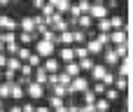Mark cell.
<instances>
[{
  "instance_id": "c3c4849f",
  "label": "cell",
  "mask_w": 133,
  "mask_h": 112,
  "mask_svg": "<svg viewBox=\"0 0 133 112\" xmlns=\"http://www.w3.org/2000/svg\"><path fill=\"white\" fill-rule=\"evenodd\" d=\"M0 82H2V70H0Z\"/></svg>"
},
{
  "instance_id": "44dd1931",
  "label": "cell",
  "mask_w": 133,
  "mask_h": 112,
  "mask_svg": "<svg viewBox=\"0 0 133 112\" xmlns=\"http://www.w3.org/2000/svg\"><path fill=\"white\" fill-rule=\"evenodd\" d=\"M94 110L96 112H110V103L101 96V98H96V103H94Z\"/></svg>"
},
{
  "instance_id": "277c9868",
  "label": "cell",
  "mask_w": 133,
  "mask_h": 112,
  "mask_svg": "<svg viewBox=\"0 0 133 112\" xmlns=\"http://www.w3.org/2000/svg\"><path fill=\"white\" fill-rule=\"evenodd\" d=\"M19 28V21H14L9 14H0V30L2 33H14Z\"/></svg>"
},
{
  "instance_id": "ba28073f",
  "label": "cell",
  "mask_w": 133,
  "mask_h": 112,
  "mask_svg": "<svg viewBox=\"0 0 133 112\" xmlns=\"http://www.w3.org/2000/svg\"><path fill=\"white\" fill-rule=\"evenodd\" d=\"M117 63H119V58H117L115 49L112 47H105V51H103V65L110 68V65H117Z\"/></svg>"
},
{
  "instance_id": "7bdbcfd3",
  "label": "cell",
  "mask_w": 133,
  "mask_h": 112,
  "mask_svg": "<svg viewBox=\"0 0 133 112\" xmlns=\"http://www.w3.org/2000/svg\"><path fill=\"white\" fill-rule=\"evenodd\" d=\"M5 65H7V54L0 51V70H5Z\"/></svg>"
},
{
  "instance_id": "d4e9b609",
  "label": "cell",
  "mask_w": 133,
  "mask_h": 112,
  "mask_svg": "<svg viewBox=\"0 0 133 112\" xmlns=\"http://www.w3.org/2000/svg\"><path fill=\"white\" fill-rule=\"evenodd\" d=\"M112 49H115V54H117V58H119V61L129 58V44H119V47H112Z\"/></svg>"
},
{
  "instance_id": "74e56055",
  "label": "cell",
  "mask_w": 133,
  "mask_h": 112,
  "mask_svg": "<svg viewBox=\"0 0 133 112\" xmlns=\"http://www.w3.org/2000/svg\"><path fill=\"white\" fill-rule=\"evenodd\" d=\"M77 7H79V12H82V14H89L91 2H89V0H79V2H77Z\"/></svg>"
},
{
  "instance_id": "4316f807",
  "label": "cell",
  "mask_w": 133,
  "mask_h": 112,
  "mask_svg": "<svg viewBox=\"0 0 133 112\" xmlns=\"http://www.w3.org/2000/svg\"><path fill=\"white\" fill-rule=\"evenodd\" d=\"M23 96H26L23 87H19V84H12V94H9V98H14V101H21Z\"/></svg>"
},
{
  "instance_id": "d590c367",
  "label": "cell",
  "mask_w": 133,
  "mask_h": 112,
  "mask_svg": "<svg viewBox=\"0 0 133 112\" xmlns=\"http://www.w3.org/2000/svg\"><path fill=\"white\" fill-rule=\"evenodd\" d=\"M51 91H54V96H56V98H65V87L54 84V87H51Z\"/></svg>"
},
{
  "instance_id": "ee69618b",
  "label": "cell",
  "mask_w": 133,
  "mask_h": 112,
  "mask_svg": "<svg viewBox=\"0 0 133 112\" xmlns=\"http://www.w3.org/2000/svg\"><path fill=\"white\" fill-rule=\"evenodd\" d=\"M35 112H51L47 105H40V108H35Z\"/></svg>"
},
{
  "instance_id": "5bb4252c",
  "label": "cell",
  "mask_w": 133,
  "mask_h": 112,
  "mask_svg": "<svg viewBox=\"0 0 133 112\" xmlns=\"http://www.w3.org/2000/svg\"><path fill=\"white\" fill-rule=\"evenodd\" d=\"M54 44L72 47V33H70V30H65V33H58V35H56V40H54Z\"/></svg>"
},
{
  "instance_id": "e575fe53",
  "label": "cell",
  "mask_w": 133,
  "mask_h": 112,
  "mask_svg": "<svg viewBox=\"0 0 133 112\" xmlns=\"http://www.w3.org/2000/svg\"><path fill=\"white\" fill-rule=\"evenodd\" d=\"M19 75H21V77H28V80H30V77H33V68H30L28 63H21V68H19Z\"/></svg>"
},
{
  "instance_id": "2e32d148",
  "label": "cell",
  "mask_w": 133,
  "mask_h": 112,
  "mask_svg": "<svg viewBox=\"0 0 133 112\" xmlns=\"http://www.w3.org/2000/svg\"><path fill=\"white\" fill-rule=\"evenodd\" d=\"M129 75H131V58H124V61L119 63V73H117V77L129 80Z\"/></svg>"
},
{
  "instance_id": "52a82bcc",
  "label": "cell",
  "mask_w": 133,
  "mask_h": 112,
  "mask_svg": "<svg viewBox=\"0 0 133 112\" xmlns=\"http://www.w3.org/2000/svg\"><path fill=\"white\" fill-rule=\"evenodd\" d=\"M40 37L35 35V33H19L16 35V44L19 47H28V44H33V42H37Z\"/></svg>"
},
{
  "instance_id": "9a60e30c",
  "label": "cell",
  "mask_w": 133,
  "mask_h": 112,
  "mask_svg": "<svg viewBox=\"0 0 133 112\" xmlns=\"http://www.w3.org/2000/svg\"><path fill=\"white\" fill-rule=\"evenodd\" d=\"M63 73H65L70 80H72V77H79V75H82V70H79L77 61H72V63H65V70H63Z\"/></svg>"
},
{
  "instance_id": "1f68e13d",
  "label": "cell",
  "mask_w": 133,
  "mask_h": 112,
  "mask_svg": "<svg viewBox=\"0 0 133 112\" xmlns=\"http://www.w3.org/2000/svg\"><path fill=\"white\" fill-rule=\"evenodd\" d=\"M16 51H19V44H16V40L5 44V54H7V56H16Z\"/></svg>"
},
{
  "instance_id": "ab89813d",
  "label": "cell",
  "mask_w": 133,
  "mask_h": 112,
  "mask_svg": "<svg viewBox=\"0 0 133 112\" xmlns=\"http://www.w3.org/2000/svg\"><path fill=\"white\" fill-rule=\"evenodd\" d=\"M21 108V112H35V105L33 103H23V105H19Z\"/></svg>"
},
{
  "instance_id": "f6af8a7d",
  "label": "cell",
  "mask_w": 133,
  "mask_h": 112,
  "mask_svg": "<svg viewBox=\"0 0 133 112\" xmlns=\"http://www.w3.org/2000/svg\"><path fill=\"white\" fill-rule=\"evenodd\" d=\"M7 112H21V108H19V105H12V108H9Z\"/></svg>"
},
{
  "instance_id": "b9f144b4",
  "label": "cell",
  "mask_w": 133,
  "mask_h": 112,
  "mask_svg": "<svg viewBox=\"0 0 133 112\" xmlns=\"http://www.w3.org/2000/svg\"><path fill=\"white\" fill-rule=\"evenodd\" d=\"M65 108H68V112H79V105H77L75 101H70V103H68Z\"/></svg>"
},
{
  "instance_id": "7a4b0ae2",
  "label": "cell",
  "mask_w": 133,
  "mask_h": 112,
  "mask_svg": "<svg viewBox=\"0 0 133 112\" xmlns=\"http://www.w3.org/2000/svg\"><path fill=\"white\" fill-rule=\"evenodd\" d=\"M54 51H56V44H54V42L42 40V37L35 42V54H37L40 58H51V56H54Z\"/></svg>"
},
{
  "instance_id": "603a6c76",
  "label": "cell",
  "mask_w": 133,
  "mask_h": 112,
  "mask_svg": "<svg viewBox=\"0 0 133 112\" xmlns=\"http://www.w3.org/2000/svg\"><path fill=\"white\" fill-rule=\"evenodd\" d=\"M103 98H105L108 103H112V101H117V98H122V94H119L117 89H112V87H108V89H105V94H103Z\"/></svg>"
},
{
  "instance_id": "7c38bea8",
  "label": "cell",
  "mask_w": 133,
  "mask_h": 112,
  "mask_svg": "<svg viewBox=\"0 0 133 112\" xmlns=\"http://www.w3.org/2000/svg\"><path fill=\"white\" fill-rule=\"evenodd\" d=\"M58 65H61V63H58L56 58H44V61H42V70H44L47 75H56V73H58Z\"/></svg>"
},
{
  "instance_id": "f35d334b",
  "label": "cell",
  "mask_w": 133,
  "mask_h": 112,
  "mask_svg": "<svg viewBox=\"0 0 133 112\" xmlns=\"http://www.w3.org/2000/svg\"><path fill=\"white\" fill-rule=\"evenodd\" d=\"M91 91H94V94H96V96H98V98H101V96H103V94H105V87H103V84H101V82H96V84H94V89H91Z\"/></svg>"
},
{
  "instance_id": "bcb514c9",
  "label": "cell",
  "mask_w": 133,
  "mask_h": 112,
  "mask_svg": "<svg viewBox=\"0 0 133 112\" xmlns=\"http://www.w3.org/2000/svg\"><path fill=\"white\" fill-rule=\"evenodd\" d=\"M54 112H68V108L63 105V108H58V110H54Z\"/></svg>"
},
{
  "instance_id": "f546056e",
  "label": "cell",
  "mask_w": 133,
  "mask_h": 112,
  "mask_svg": "<svg viewBox=\"0 0 133 112\" xmlns=\"http://www.w3.org/2000/svg\"><path fill=\"white\" fill-rule=\"evenodd\" d=\"M30 54H33V51H30V49H28V47H19V51H16V58H19V61H21V63H26V61H28V56H30Z\"/></svg>"
},
{
  "instance_id": "8992f818",
  "label": "cell",
  "mask_w": 133,
  "mask_h": 112,
  "mask_svg": "<svg viewBox=\"0 0 133 112\" xmlns=\"http://www.w3.org/2000/svg\"><path fill=\"white\" fill-rule=\"evenodd\" d=\"M110 42H112L115 47L129 44V33H126V30H110Z\"/></svg>"
},
{
  "instance_id": "f1b7e54d",
  "label": "cell",
  "mask_w": 133,
  "mask_h": 112,
  "mask_svg": "<svg viewBox=\"0 0 133 112\" xmlns=\"http://www.w3.org/2000/svg\"><path fill=\"white\" fill-rule=\"evenodd\" d=\"M9 94H12V84L0 82V101H7V98H9Z\"/></svg>"
},
{
  "instance_id": "e0dca14e",
  "label": "cell",
  "mask_w": 133,
  "mask_h": 112,
  "mask_svg": "<svg viewBox=\"0 0 133 112\" xmlns=\"http://www.w3.org/2000/svg\"><path fill=\"white\" fill-rule=\"evenodd\" d=\"M33 77H35V80H33L35 84H40V87H47V73L42 70V65L33 70Z\"/></svg>"
},
{
  "instance_id": "4dcf8cb0",
  "label": "cell",
  "mask_w": 133,
  "mask_h": 112,
  "mask_svg": "<svg viewBox=\"0 0 133 112\" xmlns=\"http://www.w3.org/2000/svg\"><path fill=\"white\" fill-rule=\"evenodd\" d=\"M26 63H28V65H30L33 70H35V68H40V65H42V58H40V56H37V54L33 51V54L28 56V61H26Z\"/></svg>"
},
{
  "instance_id": "8fae6325",
  "label": "cell",
  "mask_w": 133,
  "mask_h": 112,
  "mask_svg": "<svg viewBox=\"0 0 133 112\" xmlns=\"http://www.w3.org/2000/svg\"><path fill=\"white\" fill-rule=\"evenodd\" d=\"M19 28H21V33H35V21H33V16H21V21H19Z\"/></svg>"
},
{
  "instance_id": "3957f363",
  "label": "cell",
  "mask_w": 133,
  "mask_h": 112,
  "mask_svg": "<svg viewBox=\"0 0 133 112\" xmlns=\"http://www.w3.org/2000/svg\"><path fill=\"white\" fill-rule=\"evenodd\" d=\"M108 7L103 5V2H91V7H89V16L94 19V21H101V19H108Z\"/></svg>"
},
{
  "instance_id": "484cf974",
  "label": "cell",
  "mask_w": 133,
  "mask_h": 112,
  "mask_svg": "<svg viewBox=\"0 0 133 112\" xmlns=\"http://www.w3.org/2000/svg\"><path fill=\"white\" fill-rule=\"evenodd\" d=\"M126 87H129V80H124V77H115L112 89H117L119 94H124V91H126Z\"/></svg>"
},
{
  "instance_id": "83f0119b",
  "label": "cell",
  "mask_w": 133,
  "mask_h": 112,
  "mask_svg": "<svg viewBox=\"0 0 133 112\" xmlns=\"http://www.w3.org/2000/svg\"><path fill=\"white\" fill-rule=\"evenodd\" d=\"M94 40H96V42L105 49V47L110 44V33H96V37H94Z\"/></svg>"
},
{
  "instance_id": "f907efd6",
  "label": "cell",
  "mask_w": 133,
  "mask_h": 112,
  "mask_svg": "<svg viewBox=\"0 0 133 112\" xmlns=\"http://www.w3.org/2000/svg\"><path fill=\"white\" fill-rule=\"evenodd\" d=\"M91 112H96V110H91Z\"/></svg>"
},
{
  "instance_id": "ffe728a7",
  "label": "cell",
  "mask_w": 133,
  "mask_h": 112,
  "mask_svg": "<svg viewBox=\"0 0 133 112\" xmlns=\"http://www.w3.org/2000/svg\"><path fill=\"white\" fill-rule=\"evenodd\" d=\"M19 68H21V61H19L16 56H7V65H5V70H12V73L19 75Z\"/></svg>"
},
{
  "instance_id": "836d02e7",
  "label": "cell",
  "mask_w": 133,
  "mask_h": 112,
  "mask_svg": "<svg viewBox=\"0 0 133 112\" xmlns=\"http://www.w3.org/2000/svg\"><path fill=\"white\" fill-rule=\"evenodd\" d=\"M72 54H75V58H77V61H82V58H89V54H87L84 44H82V47H75V49H72Z\"/></svg>"
},
{
  "instance_id": "6da1fadb",
  "label": "cell",
  "mask_w": 133,
  "mask_h": 112,
  "mask_svg": "<svg viewBox=\"0 0 133 112\" xmlns=\"http://www.w3.org/2000/svg\"><path fill=\"white\" fill-rule=\"evenodd\" d=\"M89 89V77H72V82L65 87V96H77V94H84Z\"/></svg>"
},
{
  "instance_id": "5b68a950",
  "label": "cell",
  "mask_w": 133,
  "mask_h": 112,
  "mask_svg": "<svg viewBox=\"0 0 133 112\" xmlns=\"http://www.w3.org/2000/svg\"><path fill=\"white\" fill-rule=\"evenodd\" d=\"M23 91H26V96L33 98V101H40V98L44 96V87H40V84H35V82H30Z\"/></svg>"
},
{
  "instance_id": "7402d4cb",
  "label": "cell",
  "mask_w": 133,
  "mask_h": 112,
  "mask_svg": "<svg viewBox=\"0 0 133 112\" xmlns=\"http://www.w3.org/2000/svg\"><path fill=\"white\" fill-rule=\"evenodd\" d=\"M94 63H96V61H94L91 56H89V58H82V61H77V65H79V70H82V73H91Z\"/></svg>"
},
{
  "instance_id": "ac0fdd59",
  "label": "cell",
  "mask_w": 133,
  "mask_h": 112,
  "mask_svg": "<svg viewBox=\"0 0 133 112\" xmlns=\"http://www.w3.org/2000/svg\"><path fill=\"white\" fill-rule=\"evenodd\" d=\"M96 98H98V96H96V94H94L91 89H87V91L82 94V105H84V108H94Z\"/></svg>"
},
{
  "instance_id": "7dc6e473",
  "label": "cell",
  "mask_w": 133,
  "mask_h": 112,
  "mask_svg": "<svg viewBox=\"0 0 133 112\" xmlns=\"http://www.w3.org/2000/svg\"><path fill=\"white\" fill-rule=\"evenodd\" d=\"M2 103H5V101H0V110H2Z\"/></svg>"
},
{
  "instance_id": "60d3db41",
  "label": "cell",
  "mask_w": 133,
  "mask_h": 112,
  "mask_svg": "<svg viewBox=\"0 0 133 112\" xmlns=\"http://www.w3.org/2000/svg\"><path fill=\"white\" fill-rule=\"evenodd\" d=\"M44 5H47L44 0H33V7H35L37 12H42V9H44Z\"/></svg>"
},
{
  "instance_id": "d6a6232c",
  "label": "cell",
  "mask_w": 133,
  "mask_h": 112,
  "mask_svg": "<svg viewBox=\"0 0 133 112\" xmlns=\"http://www.w3.org/2000/svg\"><path fill=\"white\" fill-rule=\"evenodd\" d=\"M96 30H98V33H110V23H108V19L96 21Z\"/></svg>"
},
{
  "instance_id": "9c48e42d",
  "label": "cell",
  "mask_w": 133,
  "mask_h": 112,
  "mask_svg": "<svg viewBox=\"0 0 133 112\" xmlns=\"http://www.w3.org/2000/svg\"><path fill=\"white\" fill-rule=\"evenodd\" d=\"M70 5H72L70 0H51V7H54V12H56V14H63V16L68 14Z\"/></svg>"
},
{
  "instance_id": "4fadbf2b",
  "label": "cell",
  "mask_w": 133,
  "mask_h": 112,
  "mask_svg": "<svg viewBox=\"0 0 133 112\" xmlns=\"http://www.w3.org/2000/svg\"><path fill=\"white\" fill-rule=\"evenodd\" d=\"M105 75H108V68H105L103 63H94V68H91V77H89V80H96V82H101Z\"/></svg>"
},
{
  "instance_id": "30bf717a",
  "label": "cell",
  "mask_w": 133,
  "mask_h": 112,
  "mask_svg": "<svg viewBox=\"0 0 133 112\" xmlns=\"http://www.w3.org/2000/svg\"><path fill=\"white\" fill-rule=\"evenodd\" d=\"M108 23H110V30H124V23H126V19H124L122 14H112V16L108 19Z\"/></svg>"
},
{
  "instance_id": "816d5d0a",
  "label": "cell",
  "mask_w": 133,
  "mask_h": 112,
  "mask_svg": "<svg viewBox=\"0 0 133 112\" xmlns=\"http://www.w3.org/2000/svg\"><path fill=\"white\" fill-rule=\"evenodd\" d=\"M0 33H2V30H0Z\"/></svg>"
},
{
  "instance_id": "681fc988",
  "label": "cell",
  "mask_w": 133,
  "mask_h": 112,
  "mask_svg": "<svg viewBox=\"0 0 133 112\" xmlns=\"http://www.w3.org/2000/svg\"><path fill=\"white\" fill-rule=\"evenodd\" d=\"M0 112H7V110H0Z\"/></svg>"
},
{
  "instance_id": "8d00e7d4",
  "label": "cell",
  "mask_w": 133,
  "mask_h": 112,
  "mask_svg": "<svg viewBox=\"0 0 133 112\" xmlns=\"http://www.w3.org/2000/svg\"><path fill=\"white\" fill-rule=\"evenodd\" d=\"M16 40V33H0V42L7 44V42H14Z\"/></svg>"
},
{
  "instance_id": "d6986e66",
  "label": "cell",
  "mask_w": 133,
  "mask_h": 112,
  "mask_svg": "<svg viewBox=\"0 0 133 112\" xmlns=\"http://www.w3.org/2000/svg\"><path fill=\"white\" fill-rule=\"evenodd\" d=\"M58 58H61L63 63H72V61H75V54H72V47H63V49L58 51Z\"/></svg>"
},
{
  "instance_id": "cb8c5ba5",
  "label": "cell",
  "mask_w": 133,
  "mask_h": 112,
  "mask_svg": "<svg viewBox=\"0 0 133 112\" xmlns=\"http://www.w3.org/2000/svg\"><path fill=\"white\" fill-rule=\"evenodd\" d=\"M63 105H65V101H63V98H56V96H49V103H47V108H49L51 112H54V110H58V108H63Z\"/></svg>"
}]
</instances>
